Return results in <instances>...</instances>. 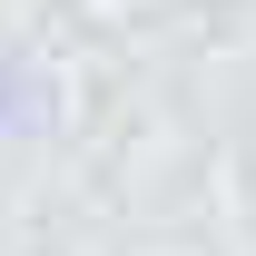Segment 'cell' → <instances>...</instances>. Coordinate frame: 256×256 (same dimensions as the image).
<instances>
[{
    "mask_svg": "<svg viewBox=\"0 0 256 256\" xmlns=\"http://www.w3.org/2000/svg\"><path fill=\"white\" fill-rule=\"evenodd\" d=\"M0 108H10V89H0Z\"/></svg>",
    "mask_w": 256,
    "mask_h": 256,
    "instance_id": "cell-1",
    "label": "cell"
}]
</instances>
